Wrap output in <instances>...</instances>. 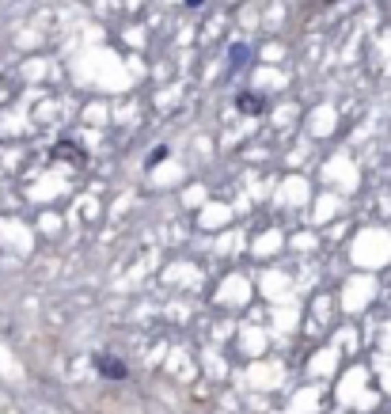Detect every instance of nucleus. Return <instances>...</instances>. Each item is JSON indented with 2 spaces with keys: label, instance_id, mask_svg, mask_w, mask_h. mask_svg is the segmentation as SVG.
Segmentation results:
<instances>
[{
  "label": "nucleus",
  "instance_id": "nucleus-1",
  "mask_svg": "<svg viewBox=\"0 0 391 414\" xmlns=\"http://www.w3.org/2000/svg\"><path fill=\"white\" fill-rule=\"evenodd\" d=\"M95 369H99V376H106V380H130V365H126L122 358L95 354Z\"/></svg>",
  "mask_w": 391,
  "mask_h": 414
},
{
  "label": "nucleus",
  "instance_id": "nucleus-2",
  "mask_svg": "<svg viewBox=\"0 0 391 414\" xmlns=\"http://www.w3.org/2000/svg\"><path fill=\"white\" fill-rule=\"evenodd\" d=\"M239 111H244V114H262V103H259V95H251V91H244V95H239Z\"/></svg>",
  "mask_w": 391,
  "mask_h": 414
},
{
  "label": "nucleus",
  "instance_id": "nucleus-3",
  "mask_svg": "<svg viewBox=\"0 0 391 414\" xmlns=\"http://www.w3.org/2000/svg\"><path fill=\"white\" fill-rule=\"evenodd\" d=\"M187 4H202V0H187Z\"/></svg>",
  "mask_w": 391,
  "mask_h": 414
},
{
  "label": "nucleus",
  "instance_id": "nucleus-4",
  "mask_svg": "<svg viewBox=\"0 0 391 414\" xmlns=\"http://www.w3.org/2000/svg\"><path fill=\"white\" fill-rule=\"evenodd\" d=\"M323 4H334V0H323Z\"/></svg>",
  "mask_w": 391,
  "mask_h": 414
}]
</instances>
